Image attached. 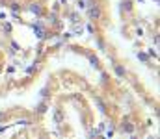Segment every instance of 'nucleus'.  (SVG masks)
<instances>
[{
	"instance_id": "nucleus-8",
	"label": "nucleus",
	"mask_w": 160,
	"mask_h": 139,
	"mask_svg": "<svg viewBox=\"0 0 160 139\" xmlns=\"http://www.w3.org/2000/svg\"><path fill=\"white\" fill-rule=\"evenodd\" d=\"M54 119H56V123H60V121H62V111H60V109H56V113H54Z\"/></svg>"
},
{
	"instance_id": "nucleus-10",
	"label": "nucleus",
	"mask_w": 160,
	"mask_h": 139,
	"mask_svg": "<svg viewBox=\"0 0 160 139\" xmlns=\"http://www.w3.org/2000/svg\"><path fill=\"white\" fill-rule=\"evenodd\" d=\"M45 109H47L45 104H39V106H38V113H45Z\"/></svg>"
},
{
	"instance_id": "nucleus-1",
	"label": "nucleus",
	"mask_w": 160,
	"mask_h": 139,
	"mask_svg": "<svg viewBox=\"0 0 160 139\" xmlns=\"http://www.w3.org/2000/svg\"><path fill=\"white\" fill-rule=\"evenodd\" d=\"M88 15H89V17H91L93 21L101 19V7H99V6H93V4H91V7L88 9Z\"/></svg>"
},
{
	"instance_id": "nucleus-2",
	"label": "nucleus",
	"mask_w": 160,
	"mask_h": 139,
	"mask_svg": "<svg viewBox=\"0 0 160 139\" xmlns=\"http://www.w3.org/2000/svg\"><path fill=\"white\" fill-rule=\"evenodd\" d=\"M123 134H132L134 132V124L130 123V121H125V123H121V128H119Z\"/></svg>"
},
{
	"instance_id": "nucleus-5",
	"label": "nucleus",
	"mask_w": 160,
	"mask_h": 139,
	"mask_svg": "<svg viewBox=\"0 0 160 139\" xmlns=\"http://www.w3.org/2000/svg\"><path fill=\"white\" fill-rule=\"evenodd\" d=\"M121 9H125V11H132V2H130V0H125V2L121 4Z\"/></svg>"
},
{
	"instance_id": "nucleus-13",
	"label": "nucleus",
	"mask_w": 160,
	"mask_h": 139,
	"mask_svg": "<svg viewBox=\"0 0 160 139\" xmlns=\"http://www.w3.org/2000/svg\"><path fill=\"white\" fill-rule=\"evenodd\" d=\"M89 137L95 139V137H97V132H95V130H89Z\"/></svg>"
},
{
	"instance_id": "nucleus-7",
	"label": "nucleus",
	"mask_w": 160,
	"mask_h": 139,
	"mask_svg": "<svg viewBox=\"0 0 160 139\" xmlns=\"http://www.w3.org/2000/svg\"><path fill=\"white\" fill-rule=\"evenodd\" d=\"M116 67V72H118V76H125V69L121 67V65H114Z\"/></svg>"
},
{
	"instance_id": "nucleus-6",
	"label": "nucleus",
	"mask_w": 160,
	"mask_h": 139,
	"mask_svg": "<svg viewBox=\"0 0 160 139\" xmlns=\"http://www.w3.org/2000/svg\"><path fill=\"white\" fill-rule=\"evenodd\" d=\"M89 63H91L95 69H99V67H101V65H99V59H97L95 56H89Z\"/></svg>"
},
{
	"instance_id": "nucleus-4",
	"label": "nucleus",
	"mask_w": 160,
	"mask_h": 139,
	"mask_svg": "<svg viewBox=\"0 0 160 139\" xmlns=\"http://www.w3.org/2000/svg\"><path fill=\"white\" fill-rule=\"evenodd\" d=\"M32 13H36V15H41V6L39 4H30V7H28Z\"/></svg>"
},
{
	"instance_id": "nucleus-9",
	"label": "nucleus",
	"mask_w": 160,
	"mask_h": 139,
	"mask_svg": "<svg viewBox=\"0 0 160 139\" xmlns=\"http://www.w3.org/2000/svg\"><path fill=\"white\" fill-rule=\"evenodd\" d=\"M138 58H140L142 61H149V58H147V56H145L143 52H138Z\"/></svg>"
},
{
	"instance_id": "nucleus-12",
	"label": "nucleus",
	"mask_w": 160,
	"mask_h": 139,
	"mask_svg": "<svg viewBox=\"0 0 160 139\" xmlns=\"http://www.w3.org/2000/svg\"><path fill=\"white\" fill-rule=\"evenodd\" d=\"M19 124H22V126H28V124H30V121H26V119H22V121H19Z\"/></svg>"
},
{
	"instance_id": "nucleus-14",
	"label": "nucleus",
	"mask_w": 160,
	"mask_h": 139,
	"mask_svg": "<svg viewBox=\"0 0 160 139\" xmlns=\"http://www.w3.org/2000/svg\"><path fill=\"white\" fill-rule=\"evenodd\" d=\"M155 2H158V0H155Z\"/></svg>"
},
{
	"instance_id": "nucleus-3",
	"label": "nucleus",
	"mask_w": 160,
	"mask_h": 139,
	"mask_svg": "<svg viewBox=\"0 0 160 139\" xmlns=\"http://www.w3.org/2000/svg\"><path fill=\"white\" fill-rule=\"evenodd\" d=\"M93 102H95V104L99 106V109H101L102 113H106V106H104V102H102V100H101L99 96H93Z\"/></svg>"
},
{
	"instance_id": "nucleus-11",
	"label": "nucleus",
	"mask_w": 160,
	"mask_h": 139,
	"mask_svg": "<svg viewBox=\"0 0 160 139\" xmlns=\"http://www.w3.org/2000/svg\"><path fill=\"white\" fill-rule=\"evenodd\" d=\"M11 9H13V11H15V13H17V9H19V11H21V7H19V4H17V2H13V4H11Z\"/></svg>"
}]
</instances>
